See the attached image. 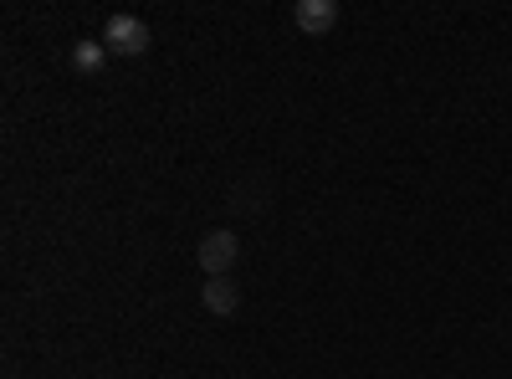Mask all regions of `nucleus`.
Instances as JSON below:
<instances>
[{
  "instance_id": "obj_3",
  "label": "nucleus",
  "mask_w": 512,
  "mask_h": 379,
  "mask_svg": "<svg viewBox=\"0 0 512 379\" xmlns=\"http://www.w3.org/2000/svg\"><path fill=\"white\" fill-rule=\"evenodd\" d=\"M292 21H297V31H303V36H328L333 21H338V0H297Z\"/></svg>"
},
{
  "instance_id": "obj_1",
  "label": "nucleus",
  "mask_w": 512,
  "mask_h": 379,
  "mask_svg": "<svg viewBox=\"0 0 512 379\" xmlns=\"http://www.w3.org/2000/svg\"><path fill=\"white\" fill-rule=\"evenodd\" d=\"M236 257H241L236 231H205L200 246H195V262H200L205 277H226V272L236 267Z\"/></svg>"
},
{
  "instance_id": "obj_2",
  "label": "nucleus",
  "mask_w": 512,
  "mask_h": 379,
  "mask_svg": "<svg viewBox=\"0 0 512 379\" xmlns=\"http://www.w3.org/2000/svg\"><path fill=\"white\" fill-rule=\"evenodd\" d=\"M149 41L154 36H149V26L139 16H108V26H103V47L113 57H144Z\"/></svg>"
},
{
  "instance_id": "obj_5",
  "label": "nucleus",
  "mask_w": 512,
  "mask_h": 379,
  "mask_svg": "<svg viewBox=\"0 0 512 379\" xmlns=\"http://www.w3.org/2000/svg\"><path fill=\"white\" fill-rule=\"evenodd\" d=\"M103 62H108V47H103V41H72V67H77L82 77H98Z\"/></svg>"
},
{
  "instance_id": "obj_4",
  "label": "nucleus",
  "mask_w": 512,
  "mask_h": 379,
  "mask_svg": "<svg viewBox=\"0 0 512 379\" xmlns=\"http://www.w3.org/2000/svg\"><path fill=\"white\" fill-rule=\"evenodd\" d=\"M200 303H205V313L231 318V313L241 308V292H236V282H231V277H205V287H200Z\"/></svg>"
}]
</instances>
